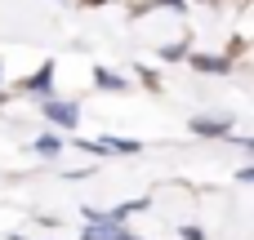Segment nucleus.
I'll return each mask as SVG.
<instances>
[{"instance_id":"f257e3e1","label":"nucleus","mask_w":254,"mask_h":240,"mask_svg":"<svg viewBox=\"0 0 254 240\" xmlns=\"http://www.w3.org/2000/svg\"><path fill=\"white\" fill-rule=\"evenodd\" d=\"M45 116H49L54 125H63V129H71V125L80 120V111H76V102H45Z\"/></svg>"},{"instance_id":"f03ea898","label":"nucleus","mask_w":254,"mask_h":240,"mask_svg":"<svg viewBox=\"0 0 254 240\" xmlns=\"http://www.w3.org/2000/svg\"><path fill=\"white\" fill-rule=\"evenodd\" d=\"M85 240H134L121 232V223H94L89 232H85Z\"/></svg>"},{"instance_id":"7ed1b4c3","label":"nucleus","mask_w":254,"mask_h":240,"mask_svg":"<svg viewBox=\"0 0 254 240\" xmlns=\"http://www.w3.org/2000/svg\"><path fill=\"white\" fill-rule=\"evenodd\" d=\"M49 80H54V62H45L36 76H27V89L31 94H49Z\"/></svg>"},{"instance_id":"20e7f679","label":"nucleus","mask_w":254,"mask_h":240,"mask_svg":"<svg viewBox=\"0 0 254 240\" xmlns=\"http://www.w3.org/2000/svg\"><path fill=\"white\" fill-rule=\"evenodd\" d=\"M192 129H196V134H228V120H210V116H201V120H192Z\"/></svg>"},{"instance_id":"39448f33","label":"nucleus","mask_w":254,"mask_h":240,"mask_svg":"<svg viewBox=\"0 0 254 240\" xmlns=\"http://www.w3.org/2000/svg\"><path fill=\"white\" fill-rule=\"evenodd\" d=\"M192 62H196V67H201V71H223V67H228V62H223V58H205V53H196V58H192Z\"/></svg>"},{"instance_id":"423d86ee","label":"nucleus","mask_w":254,"mask_h":240,"mask_svg":"<svg viewBox=\"0 0 254 240\" xmlns=\"http://www.w3.org/2000/svg\"><path fill=\"white\" fill-rule=\"evenodd\" d=\"M98 89H121V76L116 71H98Z\"/></svg>"},{"instance_id":"0eeeda50","label":"nucleus","mask_w":254,"mask_h":240,"mask_svg":"<svg viewBox=\"0 0 254 240\" xmlns=\"http://www.w3.org/2000/svg\"><path fill=\"white\" fill-rule=\"evenodd\" d=\"M36 151H45V156H54V151H58V138H49V134H45V138L36 143Z\"/></svg>"},{"instance_id":"6e6552de","label":"nucleus","mask_w":254,"mask_h":240,"mask_svg":"<svg viewBox=\"0 0 254 240\" xmlns=\"http://www.w3.org/2000/svg\"><path fill=\"white\" fill-rule=\"evenodd\" d=\"M89 4H98V0H89Z\"/></svg>"}]
</instances>
